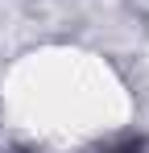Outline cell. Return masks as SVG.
I'll use <instances>...</instances> for the list:
<instances>
[{"label":"cell","mask_w":149,"mask_h":153,"mask_svg":"<svg viewBox=\"0 0 149 153\" xmlns=\"http://www.w3.org/2000/svg\"><path fill=\"white\" fill-rule=\"evenodd\" d=\"M120 153H137V149H120Z\"/></svg>","instance_id":"6da1fadb"}]
</instances>
